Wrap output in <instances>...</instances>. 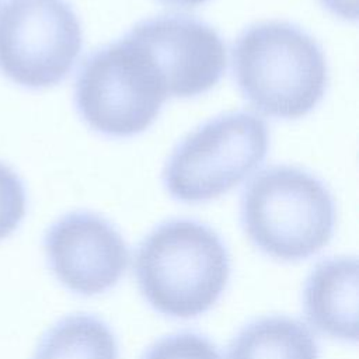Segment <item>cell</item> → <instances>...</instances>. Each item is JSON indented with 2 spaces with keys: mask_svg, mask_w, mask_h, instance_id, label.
<instances>
[{
  "mask_svg": "<svg viewBox=\"0 0 359 359\" xmlns=\"http://www.w3.org/2000/svg\"><path fill=\"white\" fill-rule=\"evenodd\" d=\"M137 286L158 313L192 318L222 296L230 257L219 234L196 220L174 219L154 227L135 255Z\"/></svg>",
  "mask_w": 359,
  "mask_h": 359,
  "instance_id": "1",
  "label": "cell"
},
{
  "mask_svg": "<svg viewBox=\"0 0 359 359\" xmlns=\"http://www.w3.org/2000/svg\"><path fill=\"white\" fill-rule=\"evenodd\" d=\"M233 72L257 111L283 119L311 112L328 80L321 46L286 21L259 22L243 31L233 46Z\"/></svg>",
  "mask_w": 359,
  "mask_h": 359,
  "instance_id": "2",
  "label": "cell"
},
{
  "mask_svg": "<svg viewBox=\"0 0 359 359\" xmlns=\"http://www.w3.org/2000/svg\"><path fill=\"white\" fill-rule=\"evenodd\" d=\"M240 220L262 252L282 261H299L330 243L335 205L317 177L297 167L275 165L261 171L245 187Z\"/></svg>",
  "mask_w": 359,
  "mask_h": 359,
  "instance_id": "3",
  "label": "cell"
},
{
  "mask_svg": "<svg viewBox=\"0 0 359 359\" xmlns=\"http://www.w3.org/2000/svg\"><path fill=\"white\" fill-rule=\"evenodd\" d=\"M168 93L147 52L123 36L91 53L74 87V102L84 122L98 133L129 137L146 130Z\"/></svg>",
  "mask_w": 359,
  "mask_h": 359,
  "instance_id": "4",
  "label": "cell"
},
{
  "mask_svg": "<svg viewBox=\"0 0 359 359\" xmlns=\"http://www.w3.org/2000/svg\"><path fill=\"white\" fill-rule=\"evenodd\" d=\"M268 146V128L259 116L245 111L219 115L175 146L163 170V184L181 202L219 198L262 164Z\"/></svg>",
  "mask_w": 359,
  "mask_h": 359,
  "instance_id": "5",
  "label": "cell"
},
{
  "mask_svg": "<svg viewBox=\"0 0 359 359\" xmlns=\"http://www.w3.org/2000/svg\"><path fill=\"white\" fill-rule=\"evenodd\" d=\"M81 46L80 21L65 0H7L0 7V72L15 84L60 83Z\"/></svg>",
  "mask_w": 359,
  "mask_h": 359,
  "instance_id": "6",
  "label": "cell"
},
{
  "mask_svg": "<svg viewBox=\"0 0 359 359\" xmlns=\"http://www.w3.org/2000/svg\"><path fill=\"white\" fill-rule=\"evenodd\" d=\"M160 72L168 95L188 98L209 91L222 79L226 46L210 25L187 15H160L128 34Z\"/></svg>",
  "mask_w": 359,
  "mask_h": 359,
  "instance_id": "7",
  "label": "cell"
},
{
  "mask_svg": "<svg viewBox=\"0 0 359 359\" xmlns=\"http://www.w3.org/2000/svg\"><path fill=\"white\" fill-rule=\"evenodd\" d=\"M43 247L55 278L81 296L100 294L115 286L129 264L121 233L91 212L62 216L46 231Z\"/></svg>",
  "mask_w": 359,
  "mask_h": 359,
  "instance_id": "8",
  "label": "cell"
},
{
  "mask_svg": "<svg viewBox=\"0 0 359 359\" xmlns=\"http://www.w3.org/2000/svg\"><path fill=\"white\" fill-rule=\"evenodd\" d=\"M307 321L339 341H358V261L335 257L318 262L303 289Z\"/></svg>",
  "mask_w": 359,
  "mask_h": 359,
  "instance_id": "9",
  "label": "cell"
},
{
  "mask_svg": "<svg viewBox=\"0 0 359 359\" xmlns=\"http://www.w3.org/2000/svg\"><path fill=\"white\" fill-rule=\"evenodd\" d=\"M226 359H318V346L299 320L271 316L243 327L230 342Z\"/></svg>",
  "mask_w": 359,
  "mask_h": 359,
  "instance_id": "10",
  "label": "cell"
},
{
  "mask_svg": "<svg viewBox=\"0 0 359 359\" xmlns=\"http://www.w3.org/2000/svg\"><path fill=\"white\" fill-rule=\"evenodd\" d=\"M32 359H118V344L102 320L74 314L46 331Z\"/></svg>",
  "mask_w": 359,
  "mask_h": 359,
  "instance_id": "11",
  "label": "cell"
},
{
  "mask_svg": "<svg viewBox=\"0 0 359 359\" xmlns=\"http://www.w3.org/2000/svg\"><path fill=\"white\" fill-rule=\"evenodd\" d=\"M142 359H220L216 346L195 332H178L156 341Z\"/></svg>",
  "mask_w": 359,
  "mask_h": 359,
  "instance_id": "12",
  "label": "cell"
},
{
  "mask_svg": "<svg viewBox=\"0 0 359 359\" xmlns=\"http://www.w3.org/2000/svg\"><path fill=\"white\" fill-rule=\"evenodd\" d=\"M27 194L17 172L0 161V240L8 237L22 222Z\"/></svg>",
  "mask_w": 359,
  "mask_h": 359,
  "instance_id": "13",
  "label": "cell"
},
{
  "mask_svg": "<svg viewBox=\"0 0 359 359\" xmlns=\"http://www.w3.org/2000/svg\"><path fill=\"white\" fill-rule=\"evenodd\" d=\"M320 3L342 20L355 21L358 18V0H320Z\"/></svg>",
  "mask_w": 359,
  "mask_h": 359,
  "instance_id": "14",
  "label": "cell"
},
{
  "mask_svg": "<svg viewBox=\"0 0 359 359\" xmlns=\"http://www.w3.org/2000/svg\"><path fill=\"white\" fill-rule=\"evenodd\" d=\"M158 1L172 7H196L206 3L208 0H158Z\"/></svg>",
  "mask_w": 359,
  "mask_h": 359,
  "instance_id": "15",
  "label": "cell"
}]
</instances>
